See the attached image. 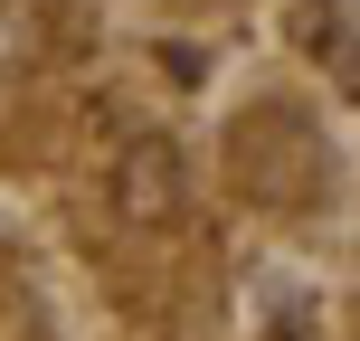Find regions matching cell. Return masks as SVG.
<instances>
[{"label":"cell","instance_id":"obj_1","mask_svg":"<svg viewBox=\"0 0 360 341\" xmlns=\"http://www.w3.org/2000/svg\"><path fill=\"white\" fill-rule=\"evenodd\" d=\"M105 199L124 228H180V209H190V162L162 143V133H133L124 152H114L105 171Z\"/></svg>","mask_w":360,"mask_h":341}]
</instances>
